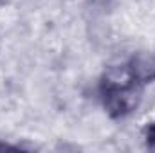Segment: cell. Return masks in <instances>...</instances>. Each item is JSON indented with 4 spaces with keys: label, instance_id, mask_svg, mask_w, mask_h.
Listing matches in <instances>:
<instances>
[{
    "label": "cell",
    "instance_id": "7a4b0ae2",
    "mask_svg": "<svg viewBox=\"0 0 155 153\" xmlns=\"http://www.w3.org/2000/svg\"><path fill=\"white\" fill-rule=\"evenodd\" d=\"M144 141H146L148 150H153L155 151V122H150L144 128Z\"/></svg>",
    "mask_w": 155,
    "mask_h": 153
},
{
    "label": "cell",
    "instance_id": "6da1fadb",
    "mask_svg": "<svg viewBox=\"0 0 155 153\" xmlns=\"http://www.w3.org/2000/svg\"><path fill=\"white\" fill-rule=\"evenodd\" d=\"M155 81V56L135 54L128 61L110 67L99 79V99L112 119L134 114L143 99L144 86Z\"/></svg>",
    "mask_w": 155,
    "mask_h": 153
}]
</instances>
